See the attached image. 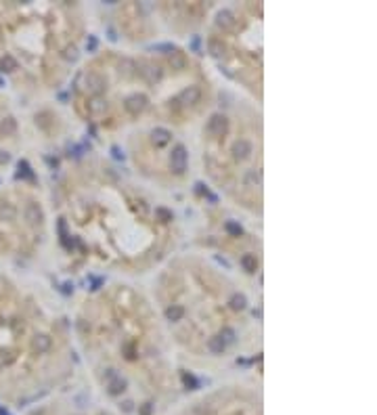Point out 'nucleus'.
<instances>
[{
	"label": "nucleus",
	"mask_w": 377,
	"mask_h": 415,
	"mask_svg": "<svg viewBox=\"0 0 377 415\" xmlns=\"http://www.w3.org/2000/svg\"><path fill=\"white\" fill-rule=\"evenodd\" d=\"M155 216H157L159 220H164V222H168V220H172V212L159 206V208H155Z\"/></svg>",
	"instance_id": "nucleus-29"
},
{
	"label": "nucleus",
	"mask_w": 377,
	"mask_h": 415,
	"mask_svg": "<svg viewBox=\"0 0 377 415\" xmlns=\"http://www.w3.org/2000/svg\"><path fill=\"white\" fill-rule=\"evenodd\" d=\"M224 229H227V233H229V235H233V237H241L243 235V227L239 225V222L229 220L227 225H224Z\"/></svg>",
	"instance_id": "nucleus-24"
},
{
	"label": "nucleus",
	"mask_w": 377,
	"mask_h": 415,
	"mask_svg": "<svg viewBox=\"0 0 377 415\" xmlns=\"http://www.w3.org/2000/svg\"><path fill=\"white\" fill-rule=\"evenodd\" d=\"M32 348L38 354H44V352H48L50 348H53V338L46 336V333H36V336L32 338Z\"/></svg>",
	"instance_id": "nucleus-8"
},
{
	"label": "nucleus",
	"mask_w": 377,
	"mask_h": 415,
	"mask_svg": "<svg viewBox=\"0 0 377 415\" xmlns=\"http://www.w3.org/2000/svg\"><path fill=\"white\" fill-rule=\"evenodd\" d=\"M17 168H19V176H25V178H34V172H32V168H29V164L23 159V161H19L17 164Z\"/></svg>",
	"instance_id": "nucleus-27"
},
{
	"label": "nucleus",
	"mask_w": 377,
	"mask_h": 415,
	"mask_svg": "<svg viewBox=\"0 0 377 415\" xmlns=\"http://www.w3.org/2000/svg\"><path fill=\"white\" fill-rule=\"evenodd\" d=\"M260 180H262V176H260V172H258V170H248L246 183H248L250 187H258V185H260Z\"/></svg>",
	"instance_id": "nucleus-25"
},
{
	"label": "nucleus",
	"mask_w": 377,
	"mask_h": 415,
	"mask_svg": "<svg viewBox=\"0 0 377 415\" xmlns=\"http://www.w3.org/2000/svg\"><path fill=\"white\" fill-rule=\"evenodd\" d=\"M199 99H201L199 86H187L185 90H180V95H178V101L182 105H195V103H199Z\"/></svg>",
	"instance_id": "nucleus-7"
},
{
	"label": "nucleus",
	"mask_w": 377,
	"mask_h": 415,
	"mask_svg": "<svg viewBox=\"0 0 377 415\" xmlns=\"http://www.w3.org/2000/svg\"><path fill=\"white\" fill-rule=\"evenodd\" d=\"M170 65H172V69H185L187 67V57H185V53H178V50H172L170 53Z\"/></svg>",
	"instance_id": "nucleus-17"
},
{
	"label": "nucleus",
	"mask_w": 377,
	"mask_h": 415,
	"mask_svg": "<svg viewBox=\"0 0 377 415\" xmlns=\"http://www.w3.org/2000/svg\"><path fill=\"white\" fill-rule=\"evenodd\" d=\"M235 23H237V19H235V13L233 11H229V8H222V11H218V15H216V25L218 27H222V29H233L235 27Z\"/></svg>",
	"instance_id": "nucleus-9"
},
{
	"label": "nucleus",
	"mask_w": 377,
	"mask_h": 415,
	"mask_svg": "<svg viewBox=\"0 0 377 415\" xmlns=\"http://www.w3.org/2000/svg\"><path fill=\"white\" fill-rule=\"evenodd\" d=\"M15 133H17V120L13 116L0 120V137H13Z\"/></svg>",
	"instance_id": "nucleus-13"
},
{
	"label": "nucleus",
	"mask_w": 377,
	"mask_h": 415,
	"mask_svg": "<svg viewBox=\"0 0 377 415\" xmlns=\"http://www.w3.org/2000/svg\"><path fill=\"white\" fill-rule=\"evenodd\" d=\"M182 317H185V308H182L180 304H170V306L166 308V319H168V321L176 323V321H180Z\"/></svg>",
	"instance_id": "nucleus-18"
},
{
	"label": "nucleus",
	"mask_w": 377,
	"mask_h": 415,
	"mask_svg": "<svg viewBox=\"0 0 377 415\" xmlns=\"http://www.w3.org/2000/svg\"><path fill=\"white\" fill-rule=\"evenodd\" d=\"M229 304L233 310H243L248 306V298H246V293H235V296H231L229 300Z\"/></svg>",
	"instance_id": "nucleus-22"
},
{
	"label": "nucleus",
	"mask_w": 377,
	"mask_h": 415,
	"mask_svg": "<svg viewBox=\"0 0 377 415\" xmlns=\"http://www.w3.org/2000/svg\"><path fill=\"white\" fill-rule=\"evenodd\" d=\"M218 336L222 338V342L227 344V346H229V344H233V342L237 340V333H235V329H233V327H222V331L218 333Z\"/></svg>",
	"instance_id": "nucleus-23"
},
{
	"label": "nucleus",
	"mask_w": 377,
	"mask_h": 415,
	"mask_svg": "<svg viewBox=\"0 0 377 415\" xmlns=\"http://www.w3.org/2000/svg\"><path fill=\"white\" fill-rule=\"evenodd\" d=\"M13 361H15V354L11 350H0V367L13 365Z\"/></svg>",
	"instance_id": "nucleus-26"
},
{
	"label": "nucleus",
	"mask_w": 377,
	"mask_h": 415,
	"mask_svg": "<svg viewBox=\"0 0 377 415\" xmlns=\"http://www.w3.org/2000/svg\"><path fill=\"white\" fill-rule=\"evenodd\" d=\"M208 53L212 57H216V59H222L224 55H227V44H224L222 40H218V38H212L208 42Z\"/></svg>",
	"instance_id": "nucleus-14"
},
{
	"label": "nucleus",
	"mask_w": 377,
	"mask_h": 415,
	"mask_svg": "<svg viewBox=\"0 0 377 415\" xmlns=\"http://www.w3.org/2000/svg\"><path fill=\"white\" fill-rule=\"evenodd\" d=\"M151 140H153V145H155V147H166L170 140H172V133H170L168 128L157 126V128L151 130Z\"/></svg>",
	"instance_id": "nucleus-10"
},
{
	"label": "nucleus",
	"mask_w": 377,
	"mask_h": 415,
	"mask_svg": "<svg viewBox=\"0 0 377 415\" xmlns=\"http://www.w3.org/2000/svg\"><path fill=\"white\" fill-rule=\"evenodd\" d=\"M17 69V61H15V57L13 55H4V57H0V72L2 74H11Z\"/></svg>",
	"instance_id": "nucleus-20"
},
{
	"label": "nucleus",
	"mask_w": 377,
	"mask_h": 415,
	"mask_svg": "<svg viewBox=\"0 0 377 415\" xmlns=\"http://www.w3.org/2000/svg\"><path fill=\"white\" fill-rule=\"evenodd\" d=\"M187 164H189V153H187L185 145H176L170 153V168L174 170L176 174H182V172L187 170Z\"/></svg>",
	"instance_id": "nucleus-2"
},
{
	"label": "nucleus",
	"mask_w": 377,
	"mask_h": 415,
	"mask_svg": "<svg viewBox=\"0 0 377 415\" xmlns=\"http://www.w3.org/2000/svg\"><path fill=\"white\" fill-rule=\"evenodd\" d=\"M227 128H229V120H227V116L214 114V116L208 120L206 133H208L210 137H222L224 133H227Z\"/></svg>",
	"instance_id": "nucleus-4"
},
{
	"label": "nucleus",
	"mask_w": 377,
	"mask_h": 415,
	"mask_svg": "<svg viewBox=\"0 0 377 415\" xmlns=\"http://www.w3.org/2000/svg\"><path fill=\"white\" fill-rule=\"evenodd\" d=\"M23 218L27 225H42V220H44V210L40 204H36V201H29V204H25V210H23Z\"/></svg>",
	"instance_id": "nucleus-5"
},
{
	"label": "nucleus",
	"mask_w": 377,
	"mask_h": 415,
	"mask_svg": "<svg viewBox=\"0 0 377 415\" xmlns=\"http://www.w3.org/2000/svg\"><path fill=\"white\" fill-rule=\"evenodd\" d=\"M15 216H17L15 206L6 199H0V220H15Z\"/></svg>",
	"instance_id": "nucleus-15"
},
{
	"label": "nucleus",
	"mask_w": 377,
	"mask_h": 415,
	"mask_svg": "<svg viewBox=\"0 0 377 415\" xmlns=\"http://www.w3.org/2000/svg\"><path fill=\"white\" fill-rule=\"evenodd\" d=\"M208 350H210L212 354H222L224 350H227V344L222 342L220 336H212V338L208 340Z\"/></svg>",
	"instance_id": "nucleus-19"
},
{
	"label": "nucleus",
	"mask_w": 377,
	"mask_h": 415,
	"mask_svg": "<svg viewBox=\"0 0 377 415\" xmlns=\"http://www.w3.org/2000/svg\"><path fill=\"white\" fill-rule=\"evenodd\" d=\"M147 103H149L147 95H142V93H134V95L126 97L124 107H126V111H128L130 116H138V114H142V111L147 109Z\"/></svg>",
	"instance_id": "nucleus-3"
},
{
	"label": "nucleus",
	"mask_w": 377,
	"mask_h": 415,
	"mask_svg": "<svg viewBox=\"0 0 377 415\" xmlns=\"http://www.w3.org/2000/svg\"><path fill=\"white\" fill-rule=\"evenodd\" d=\"M241 267H243V271H248V273H256V269H258V258L253 256V254H243L241 256Z\"/></svg>",
	"instance_id": "nucleus-21"
},
{
	"label": "nucleus",
	"mask_w": 377,
	"mask_h": 415,
	"mask_svg": "<svg viewBox=\"0 0 377 415\" xmlns=\"http://www.w3.org/2000/svg\"><path fill=\"white\" fill-rule=\"evenodd\" d=\"M140 67H145V69H140V74L147 78V82L149 84H155L161 80V67L159 65H151V63H140Z\"/></svg>",
	"instance_id": "nucleus-12"
},
{
	"label": "nucleus",
	"mask_w": 377,
	"mask_h": 415,
	"mask_svg": "<svg viewBox=\"0 0 377 415\" xmlns=\"http://www.w3.org/2000/svg\"><path fill=\"white\" fill-rule=\"evenodd\" d=\"M126 388H128V382L124 378L114 376V378L107 382V392L111 394V397H122V394L126 392Z\"/></svg>",
	"instance_id": "nucleus-11"
},
{
	"label": "nucleus",
	"mask_w": 377,
	"mask_h": 415,
	"mask_svg": "<svg viewBox=\"0 0 377 415\" xmlns=\"http://www.w3.org/2000/svg\"><path fill=\"white\" fill-rule=\"evenodd\" d=\"M182 382H185L187 386H191V388H195V386H197L195 378H193V376H187V373H182Z\"/></svg>",
	"instance_id": "nucleus-30"
},
{
	"label": "nucleus",
	"mask_w": 377,
	"mask_h": 415,
	"mask_svg": "<svg viewBox=\"0 0 377 415\" xmlns=\"http://www.w3.org/2000/svg\"><path fill=\"white\" fill-rule=\"evenodd\" d=\"M84 84H86L88 93L95 95V97L103 95L105 90H107V80H105V76H101L99 72H88L84 76Z\"/></svg>",
	"instance_id": "nucleus-1"
},
{
	"label": "nucleus",
	"mask_w": 377,
	"mask_h": 415,
	"mask_svg": "<svg viewBox=\"0 0 377 415\" xmlns=\"http://www.w3.org/2000/svg\"><path fill=\"white\" fill-rule=\"evenodd\" d=\"M63 57L67 59V61H76V59H78V48H76L74 44H71V46H65Z\"/></svg>",
	"instance_id": "nucleus-28"
},
{
	"label": "nucleus",
	"mask_w": 377,
	"mask_h": 415,
	"mask_svg": "<svg viewBox=\"0 0 377 415\" xmlns=\"http://www.w3.org/2000/svg\"><path fill=\"white\" fill-rule=\"evenodd\" d=\"M231 153H233V157H235L237 161H246L253 153V145L250 143L248 138H239V140H235V143H233Z\"/></svg>",
	"instance_id": "nucleus-6"
},
{
	"label": "nucleus",
	"mask_w": 377,
	"mask_h": 415,
	"mask_svg": "<svg viewBox=\"0 0 377 415\" xmlns=\"http://www.w3.org/2000/svg\"><path fill=\"white\" fill-rule=\"evenodd\" d=\"M136 69H138V65L132 61V59H122L120 61V74L124 78H132L136 74Z\"/></svg>",
	"instance_id": "nucleus-16"
},
{
	"label": "nucleus",
	"mask_w": 377,
	"mask_h": 415,
	"mask_svg": "<svg viewBox=\"0 0 377 415\" xmlns=\"http://www.w3.org/2000/svg\"><path fill=\"white\" fill-rule=\"evenodd\" d=\"M2 248H4V239L0 237V252H2Z\"/></svg>",
	"instance_id": "nucleus-32"
},
{
	"label": "nucleus",
	"mask_w": 377,
	"mask_h": 415,
	"mask_svg": "<svg viewBox=\"0 0 377 415\" xmlns=\"http://www.w3.org/2000/svg\"><path fill=\"white\" fill-rule=\"evenodd\" d=\"M8 161H11V153L8 151H0V166L8 164Z\"/></svg>",
	"instance_id": "nucleus-31"
}]
</instances>
